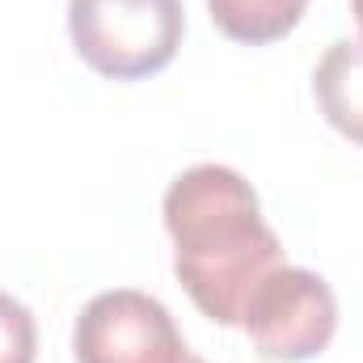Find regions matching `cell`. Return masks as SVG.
<instances>
[{
	"instance_id": "1",
	"label": "cell",
	"mask_w": 363,
	"mask_h": 363,
	"mask_svg": "<svg viewBox=\"0 0 363 363\" xmlns=\"http://www.w3.org/2000/svg\"><path fill=\"white\" fill-rule=\"evenodd\" d=\"M165 233L174 241V274L203 317L241 325L258 283L283 267L279 233L262 220L258 190L233 165H190L169 182Z\"/></svg>"
},
{
	"instance_id": "2",
	"label": "cell",
	"mask_w": 363,
	"mask_h": 363,
	"mask_svg": "<svg viewBox=\"0 0 363 363\" xmlns=\"http://www.w3.org/2000/svg\"><path fill=\"white\" fill-rule=\"evenodd\" d=\"M77 55L106 81H148L174 64L186 34L182 0H68Z\"/></svg>"
},
{
	"instance_id": "3",
	"label": "cell",
	"mask_w": 363,
	"mask_h": 363,
	"mask_svg": "<svg viewBox=\"0 0 363 363\" xmlns=\"http://www.w3.org/2000/svg\"><path fill=\"white\" fill-rule=\"evenodd\" d=\"M254 351L271 363L317 359L338 330V300L334 287L317 271L304 267H274L245 304L241 317Z\"/></svg>"
},
{
	"instance_id": "4",
	"label": "cell",
	"mask_w": 363,
	"mask_h": 363,
	"mask_svg": "<svg viewBox=\"0 0 363 363\" xmlns=\"http://www.w3.org/2000/svg\"><path fill=\"white\" fill-rule=\"evenodd\" d=\"M186 342L169 308L135 287L97 291L72 325L77 363H182Z\"/></svg>"
},
{
	"instance_id": "5",
	"label": "cell",
	"mask_w": 363,
	"mask_h": 363,
	"mask_svg": "<svg viewBox=\"0 0 363 363\" xmlns=\"http://www.w3.org/2000/svg\"><path fill=\"white\" fill-rule=\"evenodd\" d=\"M313 97L325 123L363 148V43L338 38L325 47L313 72Z\"/></svg>"
},
{
	"instance_id": "6",
	"label": "cell",
	"mask_w": 363,
	"mask_h": 363,
	"mask_svg": "<svg viewBox=\"0 0 363 363\" xmlns=\"http://www.w3.org/2000/svg\"><path fill=\"white\" fill-rule=\"evenodd\" d=\"M304 9L308 0H207L216 30L245 47H267L287 38L300 26Z\"/></svg>"
},
{
	"instance_id": "7",
	"label": "cell",
	"mask_w": 363,
	"mask_h": 363,
	"mask_svg": "<svg viewBox=\"0 0 363 363\" xmlns=\"http://www.w3.org/2000/svg\"><path fill=\"white\" fill-rule=\"evenodd\" d=\"M38 359V325L34 313L0 291V363H34Z\"/></svg>"
},
{
	"instance_id": "8",
	"label": "cell",
	"mask_w": 363,
	"mask_h": 363,
	"mask_svg": "<svg viewBox=\"0 0 363 363\" xmlns=\"http://www.w3.org/2000/svg\"><path fill=\"white\" fill-rule=\"evenodd\" d=\"M351 13H355V26H359V43H363V0H351Z\"/></svg>"
},
{
	"instance_id": "9",
	"label": "cell",
	"mask_w": 363,
	"mask_h": 363,
	"mask_svg": "<svg viewBox=\"0 0 363 363\" xmlns=\"http://www.w3.org/2000/svg\"><path fill=\"white\" fill-rule=\"evenodd\" d=\"M182 363H207V359H199V355H190V351H186V355H182Z\"/></svg>"
}]
</instances>
